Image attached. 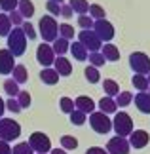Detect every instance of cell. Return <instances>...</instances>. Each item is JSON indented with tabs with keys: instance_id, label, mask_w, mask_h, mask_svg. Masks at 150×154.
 Listing matches in <instances>:
<instances>
[{
	"instance_id": "6da1fadb",
	"label": "cell",
	"mask_w": 150,
	"mask_h": 154,
	"mask_svg": "<svg viewBox=\"0 0 150 154\" xmlns=\"http://www.w3.org/2000/svg\"><path fill=\"white\" fill-rule=\"evenodd\" d=\"M38 29H40V36L44 38V42H55L59 38V23L55 21V17L53 15H42L40 21H38Z\"/></svg>"
},
{
	"instance_id": "7a4b0ae2",
	"label": "cell",
	"mask_w": 150,
	"mask_h": 154,
	"mask_svg": "<svg viewBox=\"0 0 150 154\" xmlns=\"http://www.w3.org/2000/svg\"><path fill=\"white\" fill-rule=\"evenodd\" d=\"M27 34L23 32V29L21 27H14V31L10 32V36H8V50L14 53V57H19L25 53L27 50Z\"/></svg>"
},
{
	"instance_id": "3957f363",
	"label": "cell",
	"mask_w": 150,
	"mask_h": 154,
	"mask_svg": "<svg viewBox=\"0 0 150 154\" xmlns=\"http://www.w3.org/2000/svg\"><path fill=\"white\" fill-rule=\"evenodd\" d=\"M21 135V126L11 118H0V141L11 143V141L19 139Z\"/></svg>"
},
{
	"instance_id": "277c9868",
	"label": "cell",
	"mask_w": 150,
	"mask_h": 154,
	"mask_svg": "<svg viewBox=\"0 0 150 154\" xmlns=\"http://www.w3.org/2000/svg\"><path fill=\"white\" fill-rule=\"evenodd\" d=\"M112 129L120 137H129L133 133V120H131V116L127 112H116V116L112 120Z\"/></svg>"
},
{
	"instance_id": "5b68a950",
	"label": "cell",
	"mask_w": 150,
	"mask_h": 154,
	"mask_svg": "<svg viewBox=\"0 0 150 154\" xmlns=\"http://www.w3.org/2000/svg\"><path fill=\"white\" fill-rule=\"evenodd\" d=\"M129 67L133 69L135 74L148 76L150 74V57L145 51H133L129 55Z\"/></svg>"
},
{
	"instance_id": "8992f818",
	"label": "cell",
	"mask_w": 150,
	"mask_h": 154,
	"mask_svg": "<svg viewBox=\"0 0 150 154\" xmlns=\"http://www.w3.org/2000/svg\"><path fill=\"white\" fill-rule=\"evenodd\" d=\"M89 126L93 128V131L105 135L112 129V120L109 118V114H105V112H101V110L91 112V114H89Z\"/></svg>"
},
{
	"instance_id": "52a82bcc",
	"label": "cell",
	"mask_w": 150,
	"mask_h": 154,
	"mask_svg": "<svg viewBox=\"0 0 150 154\" xmlns=\"http://www.w3.org/2000/svg\"><path fill=\"white\" fill-rule=\"evenodd\" d=\"M78 42H80L89 53L101 51V48H103V42H101V38L95 34L93 29H91V31H82L80 34H78Z\"/></svg>"
},
{
	"instance_id": "ba28073f",
	"label": "cell",
	"mask_w": 150,
	"mask_h": 154,
	"mask_svg": "<svg viewBox=\"0 0 150 154\" xmlns=\"http://www.w3.org/2000/svg\"><path fill=\"white\" fill-rule=\"evenodd\" d=\"M29 143H31L32 150L36 154L51 152V141H50V137H47L46 133H42V131H34L31 137H29Z\"/></svg>"
},
{
	"instance_id": "9c48e42d",
	"label": "cell",
	"mask_w": 150,
	"mask_h": 154,
	"mask_svg": "<svg viewBox=\"0 0 150 154\" xmlns=\"http://www.w3.org/2000/svg\"><path fill=\"white\" fill-rule=\"evenodd\" d=\"M36 61H38L44 69L51 67V65L55 63V51H53V48H51L50 44L42 42L38 48H36Z\"/></svg>"
},
{
	"instance_id": "30bf717a",
	"label": "cell",
	"mask_w": 150,
	"mask_h": 154,
	"mask_svg": "<svg viewBox=\"0 0 150 154\" xmlns=\"http://www.w3.org/2000/svg\"><path fill=\"white\" fill-rule=\"evenodd\" d=\"M129 150H131L129 139L120 137V135L112 137L109 143H106V152L109 154H129Z\"/></svg>"
},
{
	"instance_id": "8fae6325",
	"label": "cell",
	"mask_w": 150,
	"mask_h": 154,
	"mask_svg": "<svg viewBox=\"0 0 150 154\" xmlns=\"http://www.w3.org/2000/svg\"><path fill=\"white\" fill-rule=\"evenodd\" d=\"M93 31H95V34H97V36L101 38V42H106V44H109L110 40L114 38V27H112V23H110V21H106V19H99V21H95Z\"/></svg>"
},
{
	"instance_id": "7c38bea8",
	"label": "cell",
	"mask_w": 150,
	"mask_h": 154,
	"mask_svg": "<svg viewBox=\"0 0 150 154\" xmlns=\"http://www.w3.org/2000/svg\"><path fill=\"white\" fill-rule=\"evenodd\" d=\"M15 69V57L8 48L0 50V74H11Z\"/></svg>"
},
{
	"instance_id": "4fadbf2b",
	"label": "cell",
	"mask_w": 150,
	"mask_h": 154,
	"mask_svg": "<svg viewBox=\"0 0 150 154\" xmlns=\"http://www.w3.org/2000/svg\"><path fill=\"white\" fill-rule=\"evenodd\" d=\"M150 141V135L145 129H133V133L129 135V145L133 149H145Z\"/></svg>"
},
{
	"instance_id": "5bb4252c",
	"label": "cell",
	"mask_w": 150,
	"mask_h": 154,
	"mask_svg": "<svg viewBox=\"0 0 150 154\" xmlns=\"http://www.w3.org/2000/svg\"><path fill=\"white\" fill-rule=\"evenodd\" d=\"M74 105H76L78 110L84 112V114H91V112H95V101H93L91 97H87V95L76 97L74 99Z\"/></svg>"
},
{
	"instance_id": "9a60e30c",
	"label": "cell",
	"mask_w": 150,
	"mask_h": 154,
	"mask_svg": "<svg viewBox=\"0 0 150 154\" xmlns=\"http://www.w3.org/2000/svg\"><path fill=\"white\" fill-rule=\"evenodd\" d=\"M53 69L59 72V76H70V74H72V65H70V61H69L67 57H63V55H57L55 57Z\"/></svg>"
},
{
	"instance_id": "2e32d148",
	"label": "cell",
	"mask_w": 150,
	"mask_h": 154,
	"mask_svg": "<svg viewBox=\"0 0 150 154\" xmlns=\"http://www.w3.org/2000/svg\"><path fill=\"white\" fill-rule=\"evenodd\" d=\"M135 106L142 114H150V93L148 91H139L135 95Z\"/></svg>"
},
{
	"instance_id": "e0dca14e",
	"label": "cell",
	"mask_w": 150,
	"mask_h": 154,
	"mask_svg": "<svg viewBox=\"0 0 150 154\" xmlns=\"http://www.w3.org/2000/svg\"><path fill=\"white\" fill-rule=\"evenodd\" d=\"M40 80L47 86H55L59 82V72L53 67H47V69H42L40 70Z\"/></svg>"
},
{
	"instance_id": "ac0fdd59",
	"label": "cell",
	"mask_w": 150,
	"mask_h": 154,
	"mask_svg": "<svg viewBox=\"0 0 150 154\" xmlns=\"http://www.w3.org/2000/svg\"><path fill=\"white\" fill-rule=\"evenodd\" d=\"M99 110H101V112H105V114H116V110H118L116 99H114V97H109V95H105V97L99 101Z\"/></svg>"
},
{
	"instance_id": "d6986e66",
	"label": "cell",
	"mask_w": 150,
	"mask_h": 154,
	"mask_svg": "<svg viewBox=\"0 0 150 154\" xmlns=\"http://www.w3.org/2000/svg\"><path fill=\"white\" fill-rule=\"evenodd\" d=\"M101 53L105 55L106 61H112V63L120 59V50H118L114 44H110V42H109V44H105L103 48H101Z\"/></svg>"
},
{
	"instance_id": "ffe728a7",
	"label": "cell",
	"mask_w": 150,
	"mask_h": 154,
	"mask_svg": "<svg viewBox=\"0 0 150 154\" xmlns=\"http://www.w3.org/2000/svg\"><path fill=\"white\" fill-rule=\"evenodd\" d=\"M17 11L23 15V19H31V17L34 15V4L31 2V0H19Z\"/></svg>"
},
{
	"instance_id": "44dd1931",
	"label": "cell",
	"mask_w": 150,
	"mask_h": 154,
	"mask_svg": "<svg viewBox=\"0 0 150 154\" xmlns=\"http://www.w3.org/2000/svg\"><path fill=\"white\" fill-rule=\"evenodd\" d=\"M70 53L74 55L76 61H86V59L89 57V51L84 48L80 42H72V44H70Z\"/></svg>"
},
{
	"instance_id": "7402d4cb",
	"label": "cell",
	"mask_w": 150,
	"mask_h": 154,
	"mask_svg": "<svg viewBox=\"0 0 150 154\" xmlns=\"http://www.w3.org/2000/svg\"><path fill=\"white\" fill-rule=\"evenodd\" d=\"M103 90H105V95H109V97H116L118 93H120V86H118V82H116V80H112V78H105V82H103Z\"/></svg>"
},
{
	"instance_id": "603a6c76",
	"label": "cell",
	"mask_w": 150,
	"mask_h": 154,
	"mask_svg": "<svg viewBox=\"0 0 150 154\" xmlns=\"http://www.w3.org/2000/svg\"><path fill=\"white\" fill-rule=\"evenodd\" d=\"M70 8L72 11H76L78 15H87L89 14V2L87 0H70Z\"/></svg>"
},
{
	"instance_id": "cb8c5ba5",
	"label": "cell",
	"mask_w": 150,
	"mask_h": 154,
	"mask_svg": "<svg viewBox=\"0 0 150 154\" xmlns=\"http://www.w3.org/2000/svg\"><path fill=\"white\" fill-rule=\"evenodd\" d=\"M14 80L17 82V84H25V82L29 80V70L25 65H15V69H14Z\"/></svg>"
},
{
	"instance_id": "d4e9b609",
	"label": "cell",
	"mask_w": 150,
	"mask_h": 154,
	"mask_svg": "<svg viewBox=\"0 0 150 154\" xmlns=\"http://www.w3.org/2000/svg\"><path fill=\"white\" fill-rule=\"evenodd\" d=\"M11 31H14V25H11V21H10V15L0 14V36L8 38Z\"/></svg>"
},
{
	"instance_id": "484cf974",
	"label": "cell",
	"mask_w": 150,
	"mask_h": 154,
	"mask_svg": "<svg viewBox=\"0 0 150 154\" xmlns=\"http://www.w3.org/2000/svg\"><path fill=\"white\" fill-rule=\"evenodd\" d=\"M131 84H133L139 91H148V90H150V82H148L146 76H142V74H133Z\"/></svg>"
},
{
	"instance_id": "4316f807",
	"label": "cell",
	"mask_w": 150,
	"mask_h": 154,
	"mask_svg": "<svg viewBox=\"0 0 150 154\" xmlns=\"http://www.w3.org/2000/svg\"><path fill=\"white\" fill-rule=\"evenodd\" d=\"M51 48H53V51H55V55H65V53L70 50V46H69V40H65V38L59 36L55 42L51 44Z\"/></svg>"
},
{
	"instance_id": "83f0119b",
	"label": "cell",
	"mask_w": 150,
	"mask_h": 154,
	"mask_svg": "<svg viewBox=\"0 0 150 154\" xmlns=\"http://www.w3.org/2000/svg\"><path fill=\"white\" fill-rule=\"evenodd\" d=\"M84 76H86V80L89 82V84H97V82L101 80L99 69H97V67H91V65L84 69Z\"/></svg>"
},
{
	"instance_id": "f1b7e54d",
	"label": "cell",
	"mask_w": 150,
	"mask_h": 154,
	"mask_svg": "<svg viewBox=\"0 0 150 154\" xmlns=\"http://www.w3.org/2000/svg\"><path fill=\"white\" fill-rule=\"evenodd\" d=\"M4 91L8 93V97H17L21 90H19V84H17L14 78H8L4 82Z\"/></svg>"
},
{
	"instance_id": "f546056e",
	"label": "cell",
	"mask_w": 150,
	"mask_h": 154,
	"mask_svg": "<svg viewBox=\"0 0 150 154\" xmlns=\"http://www.w3.org/2000/svg\"><path fill=\"white\" fill-rule=\"evenodd\" d=\"M59 106H61V110L65 114H72L76 110V105H74V99L70 97H61V101H59Z\"/></svg>"
},
{
	"instance_id": "4dcf8cb0",
	"label": "cell",
	"mask_w": 150,
	"mask_h": 154,
	"mask_svg": "<svg viewBox=\"0 0 150 154\" xmlns=\"http://www.w3.org/2000/svg\"><path fill=\"white\" fill-rule=\"evenodd\" d=\"M61 146L65 150H76L78 149V139L72 135H63L61 137Z\"/></svg>"
},
{
	"instance_id": "1f68e13d",
	"label": "cell",
	"mask_w": 150,
	"mask_h": 154,
	"mask_svg": "<svg viewBox=\"0 0 150 154\" xmlns=\"http://www.w3.org/2000/svg\"><path fill=\"white\" fill-rule=\"evenodd\" d=\"M11 154H34L32 146L29 141H23V143H17L14 149H11Z\"/></svg>"
},
{
	"instance_id": "d6a6232c",
	"label": "cell",
	"mask_w": 150,
	"mask_h": 154,
	"mask_svg": "<svg viewBox=\"0 0 150 154\" xmlns=\"http://www.w3.org/2000/svg\"><path fill=\"white\" fill-rule=\"evenodd\" d=\"M89 15H91L95 21H99V19H106V14H105L103 6H99V4H89Z\"/></svg>"
},
{
	"instance_id": "836d02e7",
	"label": "cell",
	"mask_w": 150,
	"mask_h": 154,
	"mask_svg": "<svg viewBox=\"0 0 150 154\" xmlns=\"http://www.w3.org/2000/svg\"><path fill=\"white\" fill-rule=\"evenodd\" d=\"M78 25L82 27V31H91L95 25V19L91 15H78Z\"/></svg>"
},
{
	"instance_id": "e575fe53",
	"label": "cell",
	"mask_w": 150,
	"mask_h": 154,
	"mask_svg": "<svg viewBox=\"0 0 150 154\" xmlns=\"http://www.w3.org/2000/svg\"><path fill=\"white\" fill-rule=\"evenodd\" d=\"M59 36L65 38V40H72V38H74V27H70L69 23L59 25Z\"/></svg>"
},
{
	"instance_id": "d590c367",
	"label": "cell",
	"mask_w": 150,
	"mask_h": 154,
	"mask_svg": "<svg viewBox=\"0 0 150 154\" xmlns=\"http://www.w3.org/2000/svg\"><path fill=\"white\" fill-rule=\"evenodd\" d=\"M89 63H91V67H103V65H105V61H106V59H105V55H103V53H101V51H93V53H89Z\"/></svg>"
},
{
	"instance_id": "8d00e7d4",
	"label": "cell",
	"mask_w": 150,
	"mask_h": 154,
	"mask_svg": "<svg viewBox=\"0 0 150 154\" xmlns=\"http://www.w3.org/2000/svg\"><path fill=\"white\" fill-rule=\"evenodd\" d=\"M131 101H133L131 91H120L118 95H116V105H118V106H127Z\"/></svg>"
},
{
	"instance_id": "74e56055",
	"label": "cell",
	"mask_w": 150,
	"mask_h": 154,
	"mask_svg": "<svg viewBox=\"0 0 150 154\" xmlns=\"http://www.w3.org/2000/svg\"><path fill=\"white\" fill-rule=\"evenodd\" d=\"M15 99H17V103H19L21 109H29V106H31V103H32L31 93H29V91H19V95H17Z\"/></svg>"
},
{
	"instance_id": "f35d334b",
	"label": "cell",
	"mask_w": 150,
	"mask_h": 154,
	"mask_svg": "<svg viewBox=\"0 0 150 154\" xmlns=\"http://www.w3.org/2000/svg\"><path fill=\"white\" fill-rule=\"evenodd\" d=\"M86 120H87V114H84L82 110H74L72 114H70V122L74 124V126H84V124H86Z\"/></svg>"
},
{
	"instance_id": "ab89813d",
	"label": "cell",
	"mask_w": 150,
	"mask_h": 154,
	"mask_svg": "<svg viewBox=\"0 0 150 154\" xmlns=\"http://www.w3.org/2000/svg\"><path fill=\"white\" fill-rule=\"evenodd\" d=\"M17 6H19V0H0V10L8 11V14L17 10Z\"/></svg>"
},
{
	"instance_id": "60d3db41",
	"label": "cell",
	"mask_w": 150,
	"mask_h": 154,
	"mask_svg": "<svg viewBox=\"0 0 150 154\" xmlns=\"http://www.w3.org/2000/svg\"><path fill=\"white\" fill-rule=\"evenodd\" d=\"M21 29H23V32L27 34L29 40H34V38H36V31H34V27H32L31 21H25V23L21 25Z\"/></svg>"
},
{
	"instance_id": "b9f144b4",
	"label": "cell",
	"mask_w": 150,
	"mask_h": 154,
	"mask_svg": "<svg viewBox=\"0 0 150 154\" xmlns=\"http://www.w3.org/2000/svg\"><path fill=\"white\" fill-rule=\"evenodd\" d=\"M46 8L47 11H50V15H61V4L59 2H53V0H47V4H46Z\"/></svg>"
},
{
	"instance_id": "7bdbcfd3",
	"label": "cell",
	"mask_w": 150,
	"mask_h": 154,
	"mask_svg": "<svg viewBox=\"0 0 150 154\" xmlns=\"http://www.w3.org/2000/svg\"><path fill=\"white\" fill-rule=\"evenodd\" d=\"M8 15H10V21H11V25H14V27H21L23 23H25L23 15H21L17 10H14V11H11V14H8Z\"/></svg>"
},
{
	"instance_id": "ee69618b",
	"label": "cell",
	"mask_w": 150,
	"mask_h": 154,
	"mask_svg": "<svg viewBox=\"0 0 150 154\" xmlns=\"http://www.w3.org/2000/svg\"><path fill=\"white\" fill-rule=\"evenodd\" d=\"M6 109H8L10 112H19V110H23L21 106H19V103H17L15 97H10L8 101H6Z\"/></svg>"
},
{
	"instance_id": "f6af8a7d",
	"label": "cell",
	"mask_w": 150,
	"mask_h": 154,
	"mask_svg": "<svg viewBox=\"0 0 150 154\" xmlns=\"http://www.w3.org/2000/svg\"><path fill=\"white\" fill-rule=\"evenodd\" d=\"M72 8H70V4H61V15L65 19H69V17H72Z\"/></svg>"
},
{
	"instance_id": "bcb514c9",
	"label": "cell",
	"mask_w": 150,
	"mask_h": 154,
	"mask_svg": "<svg viewBox=\"0 0 150 154\" xmlns=\"http://www.w3.org/2000/svg\"><path fill=\"white\" fill-rule=\"evenodd\" d=\"M86 154H109V152H106V149H101V146H89Z\"/></svg>"
},
{
	"instance_id": "7dc6e473",
	"label": "cell",
	"mask_w": 150,
	"mask_h": 154,
	"mask_svg": "<svg viewBox=\"0 0 150 154\" xmlns=\"http://www.w3.org/2000/svg\"><path fill=\"white\" fill-rule=\"evenodd\" d=\"M0 154H11V146L6 141H0Z\"/></svg>"
},
{
	"instance_id": "c3c4849f",
	"label": "cell",
	"mask_w": 150,
	"mask_h": 154,
	"mask_svg": "<svg viewBox=\"0 0 150 154\" xmlns=\"http://www.w3.org/2000/svg\"><path fill=\"white\" fill-rule=\"evenodd\" d=\"M4 110H6V101H2V97H0V118L4 116Z\"/></svg>"
},
{
	"instance_id": "681fc988",
	"label": "cell",
	"mask_w": 150,
	"mask_h": 154,
	"mask_svg": "<svg viewBox=\"0 0 150 154\" xmlns=\"http://www.w3.org/2000/svg\"><path fill=\"white\" fill-rule=\"evenodd\" d=\"M51 154H67L65 149H51Z\"/></svg>"
},
{
	"instance_id": "f907efd6",
	"label": "cell",
	"mask_w": 150,
	"mask_h": 154,
	"mask_svg": "<svg viewBox=\"0 0 150 154\" xmlns=\"http://www.w3.org/2000/svg\"><path fill=\"white\" fill-rule=\"evenodd\" d=\"M53 2H59V4H63V2H65V0H53Z\"/></svg>"
},
{
	"instance_id": "816d5d0a",
	"label": "cell",
	"mask_w": 150,
	"mask_h": 154,
	"mask_svg": "<svg viewBox=\"0 0 150 154\" xmlns=\"http://www.w3.org/2000/svg\"><path fill=\"white\" fill-rule=\"evenodd\" d=\"M146 78H148V82H150V74H148V76H146Z\"/></svg>"
},
{
	"instance_id": "f5cc1de1",
	"label": "cell",
	"mask_w": 150,
	"mask_h": 154,
	"mask_svg": "<svg viewBox=\"0 0 150 154\" xmlns=\"http://www.w3.org/2000/svg\"><path fill=\"white\" fill-rule=\"evenodd\" d=\"M148 93H150V91H148Z\"/></svg>"
}]
</instances>
